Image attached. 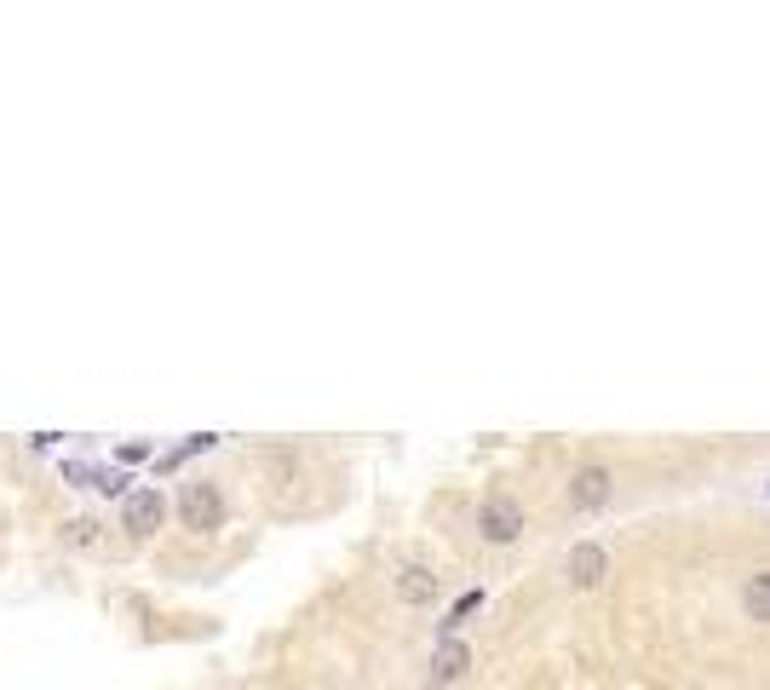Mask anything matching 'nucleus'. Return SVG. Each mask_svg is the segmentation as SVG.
<instances>
[{"instance_id": "f257e3e1", "label": "nucleus", "mask_w": 770, "mask_h": 690, "mask_svg": "<svg viewBox=\"0 0 770 690\" xmlns=\"http://www.w3.org/2000/svg\"><path fill=\"white\" fill-rule=\"evenodd\" d=\"M178 518H185V529H219L224 524V495H219V483H185L178 490Z\"/></svg>"}, {"instance_id": "f03ea898", "label": "nucleus", "mask_w": 770, "mask_h": 690, "mask_svg": "<svg viewBox=\"0 0 770 690\" xmlns=\"http://www.w3.org/2000/svg\"><path fill=\"white\" fill-rule=\"evenodd\" d=\"M477 529H483V541H495V547L518 541V535H524V506L512 495H490V501H483V513H477Z\"/></svg>"}, {"instance_id": "7ed1b4c3", "label": "nucleus", "mask_w": 770, "mask_h": 690, "mask_svg": "<svg viewBox=\"0 0 770 690\" xmlns=\"http://www.w3.org/2000/svg\"><path fill=\"white\" fill-rule=\"evenodd\" d=\"M609 495H615L609 467H581L570 478V506H575V513H598V506H609Z\"/></svg>"}, {"instance_id": "20e7f679", "label": "nucleus", "mask_w": 770, "mask_h": 690, "mask_svg": "<svg viewBox=\"0 0 770 690\" xmlns=\"http://www.w3.org/2000/svg\"><path fill=\"white\" fill-rule=\"evenodd\" d=\"M162 518H167L162 490H133V495H127V506H121V524L133 529V535H156Z\"/></svg>"}, {"instance_id": "39448f33", "label": "nucleus", "mask_w": 770, "mask_h": 690, "mask_svg": "<svg viewBox=\"0 0 770 690\" xmlns=\"http://www.w3.org/2000/svg\"><path fill=\"white\" fill-rule=\"evenodd\" d=\"M604 570H609V558H604V547H598V541H581V547H570V587H581V593H593V587L604 581Z\"/></svg>"}, {"instance_id": "423d86ee", "label": "nucleus", "mask_w": 770, "mask_h": 690, "mask_svg": "<svg viewBox=\"0 0 770 690\" xmlns=\"http://www.w3.org/2000/svg\"><path fill=\"white\" fill-rule=\"evenodd\" d=\"M397 599L403 604H431L438 599V570L431 565H403L397 570Z\"/></svg>"}, {"instance_id": "0eeeda50", "label": "nucleus", "mask_w": 770, "mask_h": 690, "mask_svg": "<svg viewBox=\"0 0 770 690\" xmlns=\"http://www.w3.org/2000/svg\"><path fill=\"white\" fill-rule=\"evenodd\" d=\"M466 668H472V650L460 645V638H443L438 656H431V679H438V684H454Z\"/></svg>"}, {"instance_id": "6e6552de", "label": "nucleus", "mask_w": 770, "mask_h": 690, "mask_svg": "<svg viewBox=\"0 0 770 690\" xmlns=\"http://www.w3.org/2000/svg\"><path fill=\"white\" fill-rule=\"evenodd\" d=\"M741 610H748V622H770V570L748 576V587H741Z\"/></svg>"}, {"instance_id": "1a4fd4ad", "label": "nucleus", "mask_w": 770, "mask_h": 690, "mask_svg": "<svg viewBox=\"0 0 770 690\" xmlns=\"http://www.w3.org/2000/svg\"><path fill=\"white\" fill-rule=\"evenodd\" d=\"M92 490L98 495H133V490H127V472H116V467H98L92 472Z\"/></svg>"}, {"instance_id": "9d476101", "label": "nucleus", "mask_w": 770, "mask_h": 690, "mask_svg": "<svg viewBox=\"0 0 770 690\" xmlns=\"http://www.w3.org/2000/svg\"><path fill=\"white\" fill-rule=\"evenodd\" d=\"M64 541H69V547H98V524H92V518H69V524H64Z\"/></svg>"}]
</instances>
